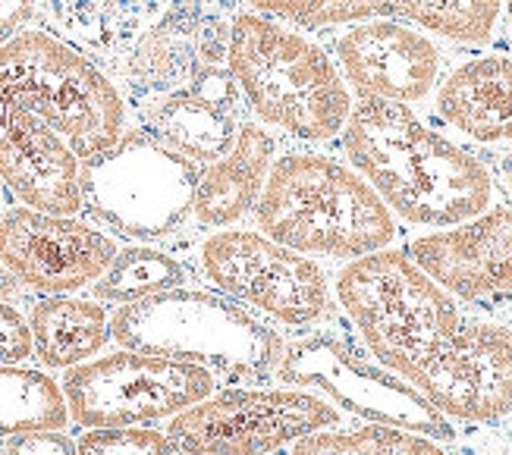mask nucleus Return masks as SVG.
Segmentation results:
<instances>
[{
  "label": "nucleus",
  "mask_w": 512,
  "mask_h": 455,
  "mask_svg": "<svg viewBox=\"0 0 512 455\" xmlns=\"http://www.w3.org/2000/svg\"><path fill=\"white\" fill-rule=\"evenodd\" d=\"M227 66L255 117L299 142L337 139L352 113L349 85L327 51L261 13L233 16Z\"/></svg>",
  "instance_id": "5"
},
{
  "label": "nucleus",
  "mask_w": 512,
  "mask_h": 455,
  "mask_svg": "<svg viewBox=\"0 0 512 455\" xmlns=\"http://www.w3.org/2000/svg\"><path fill=\"white\" fill-rule=\"evenodd\" d=\"M82 161L35 113L0 101V182L32 211L76 217L82 211Z\"/></svg>",
  "instance_id": "16"
},
{
  "label": "nucleus",
  "mask_w": 512,
  "mask_h": 455,
  "mask_svg": "<svg viewBox=\"0 0 512 455\" xmlns=\"http://www.w3.org/2000/svg\"><path fill=\"white\" fill-rule=\"evenodd\" d=\"M13 289H16V280L7 273V267L0 264V302H7L10 295H13Z\"/></svg>",
  "instance_id": "32"
},
{
  "label": "nucleus",
  "mask_w": 512,
  "mask_h": 455,
  "mask_svg": "<svg viewBox=\"0 0 512 455\" xmlns=\"http://www.w3.org/2000/svg\"><path fill=\"white\" fill-rule=\"evenodd\" d=\"M261 13L280 16L305 29H330V26H352V22L381 19L371 0H242Z\"/></svg>",
  "instance_id": "26"
},
{
  "label": "nucleus",
  "mask_w": 512,
  "mask_h": 455,
  "mask_svg": "<svg viewBox=\"0 0 512 455\" xmlns=\"http://www.w3.org/2000/svg\"><path fill=\"white\" fill-rule=\"evenodd\" d=\"M117 242L92 223L32 208L0 217V264L41 295H70L95 286L117 258Z\"/></svg>",
  "instance_id": "13"
},
{
  "label": "nucleus",
  "mask_w": 512,
  "mask_h": 455,
  "mask_svg": "<svg viewBox=\"0 0 512 455\" xmlns=\"http://www.w3.org/2000/svg\"><path fill=\"white\" fill-rule=\"evenodd\" d=\"M202 167L145 129H126L107 151L82 161V208L132 242L173 236L192 214Z\"/></svg>",
  "instance_id": "7"
},
{
  "label": "nucleus",
  "mask_w": 512,
  "mask_h": 455,
  "mask_svg": "<svg viewBox=\"0 0 512 455\" xmlns=\"http://www.w3.org/2000/svg\"><path fill=\"white\" fill-rule=\"evenodd\" d=\"M211 393L217 377L198 364L129 349L82 361L63 377L70 418L85 430L170 421Z\"/></svg>",
  "instance_id": "10"
},
{
  "label": "nucleus",
  "mask_w": 512,
  "mask_h": 455,
  "mask_svg": "<svg viewBox=\"0 0 512 455\" xmlns=\"http://www.w3.org/2000/svg\"><path fill=\"white\" fill-rule=\"evenodd\" d=\"M333 295L371 358L440 415L465 424L512 415V327L462 311L406 252L384 248L349 261Z\"/></svg>",
  "instance_id": "1"
},
{
  "label": "nucleus",
  "mask_w": 512,
  "mask_h": 455,
  "mask_svg": "<svg viewBox=\"0 0 512 455\" xmlns=\"http://www.w3.org/2000/svg\"><path fill=\"white\" fill-rule=\"evenodd\" d=\"M38 0H0V44L22 35V29L35 19Z\"/></svg>",
  "instance_id": "30"
},
{
  "label": "nucleus",
  "mask_w": 512,
  "mask_h": 455,
  "mask_svg": "<svg viewBox=\"0 0 512 455\" xmlns=\"http://www.w3.org/2000/svg\"><path fill=\"white\" fill-rule=\"evenodd\" d=\"M0 101L51 126L88 161L126 132V101L101 66L51 32H22L0 44Z\"/></svg>",
  "instance_id": "6"
},
{
  "label": "nucleus",
  "mask_w": 512,
  "mask_h": 455,
  "mask_svg": "<svg viewBox=\"0 0 512 455\" xmlns=\"http://www.w3.org/2000/svg\"><path fill=\"white\" fill-rule=\"evenodd\" d=\"M202 270L227 299L249 305L283 327H315L333 314L324 267L258 230H224L205 239Z\"/></svg>",
  "instance_id": "11"
},
{
  "label": "nucleus",
  "mask_w": 512,
  "mask_h": 455,
  "mask_svg": "<svg viewBox=\"0 0 512 455\" xmlns=\"http://www.w3.org/2000/svg\"><path fill=\"white\" fill-rule=\"evenodd\" d=\"M340 76L359 91V98L393 104L425 101L440 79L437 44L403 19H365L333 44Z\"/></svg>",
  "instance_id": "15"
},
{
  "label": "nucleus",
  "mask_w": 512,
  "mask_h": 455,
  "mask_svg": "<svg viewBox=\"0 0 512 455\" xmlns=\"http://www.w3.org/2000/svg\"><path fill=\"white\" fill-rule=\"evenodd\" d=\"M406 255L465 305L512 299V208H487L450 230L415 236Z\"/></svg>",
  "instance_id": "14"
},
{
  "label": "nucleus",
  "mask_w": 512,
  "mask_h": 455,
  "mask_svg": "<svg viewBox=\"0 0 512 455\" xmlns=\"http://www.w3.org/2000/svg\"><path fill=\"white\" fill-rule=\"evenodd\" d=\"M274 377L283 386L321 393L368 424L399 427L434 443L456 440V427L447 415H440L418 390L374 361L371 352L365 355L359 346H352L346 336L315 333L286 346Z\"/></svg>",
  "instance_id": "8"
},
{
  "label": "nucleus",
  "mask_w": 512,
  "mask_h": 455,
  "mask_svg": "<svg viewBox=\"0 0 512 455\" xmlns=\"http://www.w3.org/2000/svg\"><path fill=\"white\" fill-rule=\"evenodd\" d=\"M258 233L299 255L355 261L384 252L396 217L352 167L315 151H293L271 164L255 204Z\"/></svg>",
  "instance_id": "3"
},
{
  "label": "nucleus",
  "mask_w": 512,
  "mask_h": 455,
  "mask_svg": "<svg viewBox=\"0 0 512 455\" xmlns=\"http://www.w3.org/2000/svg\"><path fill=\"white\" fill-rule=\"evenodd\" d=\"M343 412L330 399L299 386L211 393L167 421V440L183 455H267L318 430L340 427Z\"/></svg>",
  "instance_id": "9"
},
{
  "label": "nucleus",
  "mask_w": 512,
  "mask_h": 455,
  "mask_svg": "<svg viewBox=\"0 0 512 455\" xmlns=\"http://www.w3.org/2000/svg\"><path fill=\"white\" fill-rule=\"evenodd\" d=\"M4 455H79L76 443L60 430H35V434L10 437Z\"/></svg>",
  "instance_id": "29"
},
{
  "label": "nucleus",
  "mask_w": 512,
  "mask_h": 455,
  "mask_svg": "<svg viewBox=\"0 0 512 455\" xmlns=\"http://www.w3.org/2000/svg\"><path fill=\"white\" fill-rule=\"evenodd\" d=\"M274 164V139L271 132L258 123H242L236 145L208 164L198 176L192 214L202 226H230L242 220L261 198V189L267 182Z\"/></svg>",
  "instance_id": "18"
},
{
  "label": "nucleus",
  "mask_w": 512,
  "mask_h": 455,
  "mask_svg": "<svg viewBox=\"0 0 512 455\" xmlns=\"http://www.w3.org/2000/svg\"><path fill=\"white\" fill-rule=\"evenodd\" d=\"M32 352L51 371H70L92 361L110 339L107 308L95 299L44 295L29 311Z\"/></svg>",
  "instance_id": "21"
},
{
  "label": "nucleus",
  "mask_w": 512,
  "mask_h": 455,
  "mask_svg": "<svg viewBox=\"0 0 512 455\" xmlns=\"http://www.w3.org/2000/svg\"><path fill=\"white\" fill-rule=\"evenodd\" d=\"M289 455H450L443 443L409 434V430L387 424H365L355 430H318L299 443H293Z\"/></svg>",
  "instance_id": "25"
},
{
  "label": "nucleus",
  "mask_w": 512,
  "mask_h": 455,
  "mask_svg": "<svg viewBox=\"0 0 512 455\" xmlns=\"http://www.w3.org/2000/svg\"><path fill=\"white\" fill-rule=\"evenodd\" d=\"M487 173H491L494 186L506 198V208H512V151H497L491 154V161H484Z\"/></svg>",
  "instance_id": "31"
},
{
  "label": "nucleus",
  "mask_w": 512,
  "mask_h": 455,
  "mask_svg": "<svg viewBox=\"0 0 512 455\" xmlns=\"http://www.w3.org/2000/svg\"><path fill=\"white\" fill-rule=\"evenodd\" d=\"M239 0H170V7L120 54L132 110H145L189 85L205 66L227 63Z\"/></svg>",
  "instance_id": "12"
},
{
  "label": "nucleus",
  "mask_w": 512,
  "mask_h": 455,
  "mask_svg": "<svg viewBox=\"0 0 512 455\" xmlns=\"http://www.w3.org/2000/svg\"><path fill=\"white\" fill-rule=\"evenodd\" d=\"M63 41L95 57L120 60V54L151 29L170 0H38Z\"/></svg>",
  "instance_id": "19"
},
{
  "label": "nucleus",
  "mask_w": 512,
  "mask_h": 455,
  "mask_svg": "<svg viewBox=\"0 0 512 455\" xmlns=\"http://www.w3.org/2000/svg\"><path fill=\"white\" fill-rule=\"evenodd\" d=\"M387 19H403L440 38L481 44L494 35L503 0H371Z\"/></svg>",
  "instance_id": "23"
},
{
  "label": "nucleus",
  "mask_w": 512,
  "mask_h": 455,
  "mask_svg": "<svg viewBox=\"0 0 512 455\" xmlns=\"http://www.w3.org/2000/svg\"><path fill=\"white\" fill-rule=\"evenodd\" d=\"M242 123L249 120L205 98H195L189 91H173V95L139 110V129L195 164L220 161L236 145Z\"/></svg>",
  "instance_id": "20"
},
{
  "label": "nucleus",
  "mask_w": 512,
  "mask_h": 455,
  "mask_svg": "<svg viewBox=\"0 0 512 455\" xmlns=\"http://www.w3.org/2000/svg\"><path fill=\"white\" fill-rule=\"evenodd\" d=\"M503 10H506V26H509V38H512V0H503Z\"/></svg>",
  "instance_id": "33"
},
{
  "label": "nucleus",
  "mask_w": 512,
  "mask_h": 455,
  "mask_svg": "<svg viewBox=\"0 0 512 455\" xmlns=\"http://www.w3.org/2000/svg\"><path fill=\"white\" fill-rule=\"evenodd\" d=\"M0 198H4V182H0Z\"/></svg>",
  "instance_id": "34"
},
{
  "label": "nucleus",
  "mask_w": 512,
  "mask_h": 455,
  "mask_svg": "<svg viewBox=\"0 0 512 455\" xmlns=\"http://www.w3.org/2000/svg\"><path fill=\"white\" fill-rule=\"evenodd\" d=\"M186 280L183 264L173 255L151 245H129L120 248L117 258L101 273V280L92 286L95 302L107 305H132L151 299V295L180 289Z\"/></svg>",
  "instance_id": "24"
},
{
  "label": "nucleus",
  "mask_w": 512,
  "mask_h": 455,
  "mask_svg": "<svg viewBox=\"0 0 512 455\" xmlns=\"http://www.w3.org/2000/svg\"><path fill=\"white\" fill-rule=\"evenodd\" d=\"M70 421L63 386L44 371L7 364L0 368V437L63 430Z\"/></svg>",
  "instance_id": "22"
},
{
  "label": "nucleus",
  "mask_w": 512,
  "mask_h": 455,
  "mask_svg": "<svg viewBox=\"0 0 512 455\" xmlns=\"http://www.w3.org/2000/svg\"><path fill=\"white\" fill-rule=\"evenodd\" d=\"M79 455H176L164 430L154 427H92L76 440Z\"/></svg>",
  "instance_id": "27"
},
{
  "label": "nucleus",
  "mask_w": 512,
  "mask_h": 455,
  "mask_svg": "<svg viewBox=\"0 0 512 455\" xmlns=\"http://www.w3.org/2000/svg\"><path fill=\"white\" fill-rule=\"evenodd\" d=\"M340 139L352 170L412 226L450 230L491 208L494 179L481 157L434 132L409 104L352 101Z\"/></svg>",
  "instance_id": "2"
},
{
  "label": "nucleus",
  "mask_w": 512,
  "mask_h": 455,
  "mask_svg": "<svg viewBox=\"0 0 512 455\" xmlns=\"http://www.w3.org/2000/svg\"><path fill=\"white\" fill-rule=\"evenodd\" d=\"M437 113L481 145H512V57L484 54L459 63L437 88Z\"/></svg>",
  "instance_id": "17"
},
{
  "label": "nucleus",
  "mask_w": 512,
  "mask_h": 455,
  "mask_svg": "<svg viewBox=\"0 0 512 455\" xmlns=\"http://www.w3.org/2000/svg\"><path fill=\"white\" fill-rule=\"evenodd\" d=\"M509 455H512V449H509Z\"/></svg>",
  "instance_id": "35"
},
{
  "label": "nucleus",
  "mask_w": 512,
  "mask_h": 455,
  "mask_svg": "<svg viewBox=\"0 0 512 455\" xmlns=\"http://www.w3.org/2000/svg\"><path fill=\"white\" fill-rule=\"evenodd\" d=\"M110 339L129 352L176 358L205 368L217 383H264L283 358V336L220 292L167 289L120 305Z\"/></svg>",
  "instance_id": "4"
},
{
  "label": "nucleus",
  "mask_w": 512,
  "mask_h": 455,
  "mask_svg": "<svg viewBox=\"0 0 512 455\" xmlns=\"http://www.w3.org/2000/svg\"><path fill=\"white\" fill-rule=\"evenodd\" d=\"M32 358V330L16 305L0 302V368Z\"/></svg>",
  "instance_id": "28"
}]
</instances>
